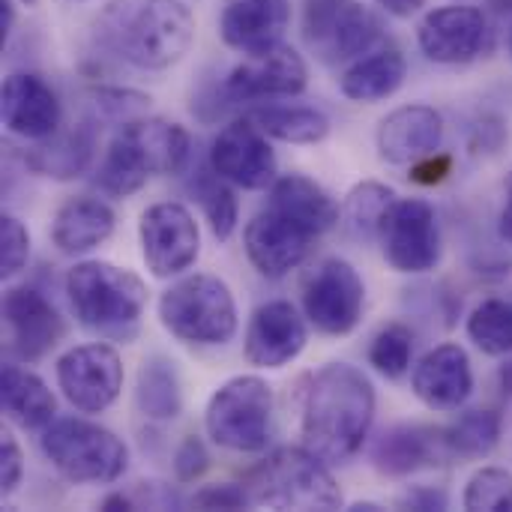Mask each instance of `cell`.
I'll use <instances>...</instances> for the list:
<instances>
[{
    "mask_svg": "<svg viewBox=\"0 0 512 512\" xmlns=\"http://www.w3.org/2000/svg\"><path fill=\"white\" fill-rule=\"evenodd\" d=\"M375 420V387L351 363L321 366L306 390L300 438L327 465H342L363 450Z\"/></svg>",
    "mask_w": 512,
    "mask_h": 512,
    "instance_id": "1",
    "label": "cell"
},
{
    "mask_svg": "<svg viewBox=\"0 0 512 512\" xmlns=\"http://www.w3.org/2000/svg\"><path fill=\"white\" fill-rule=\"evenodd\" d=\"M96 33L120 60L162 72L192 48L195 15L183 0H111L99 15Z\"/></svg>",
    "mask_w": 512,
    "mask_h": 512,
    "instance_id": "2",
    "label": "cell"
},
{
    "mask_svg": "<svg viewBox=\"0 0 512 512\" xmlns=\"http://www.w3.org/2000/svg\"><path fill=\"white\" fill-rule=\"evenodd\" d=\"M189 162V132L162 117H132L108 144L96 186L114 198L135 195L156 174H180Z\"/></svg>",
    "mask_w": 512,
    "mask_h": 512,
    "instance_id": "3",
    "label": "cell"
},
{
    "mask_svg": "<svg viewBox=\"0 0 512 512\" xmlns=\"http://www.w3.org/2000/svg\"><path fill=\"white\" fill-rule=\"evenodd\" d=\"M66 294L78 324L102 339L129 342L147 309V285L126 267L81 261L66 273Z\"/></svg>",
    "mask_w": 512,
    "mask_h": 512,
    "instance_id": "4",
    "label": "cell"
},
{
    "mask_svg": "<svg viewBox=\"0 0 512 512\" xmlns=\"http://www.w3.org/2000/svg\"><path fill=\"white\" fill-rule=\"evenodd\" d=\"M246 495L252 507L270 510H339L342 492L324 459L306 447H282L255 465L246 480Z\"/></svg>",
    "mask_w": 512,
    "mask_h": 512,
    "instance_id": "5",
    "label": "cell"
},
{
    "mask_svg": "<svg viewBox=\"0 0 512 512\" xmlns=\"http://www.w3.org/2000/svg\"><path fill=\"white\" fill-rule=\"evenodd\" d=\"M159 321L186 345H228L237 333V303L219 276L195 273L159 297Z\"/></svg>",
    "mask_w": 512,
    "mask_h": 512,
    "instance_id": "6",
    "label": "cell"
},
{
    "mask_svg": "<svg viewBox=\"0 0 512 512\" xmlns=\"http://www.w3.org/2000/svg\"><path fill=\"white\" fill-rule=\"evenodd\" d=\"M42 453L60 477L78 486H105L123 477L129 465L126 444L105 426L66 417L42 429Z\"/></svg>",
    "mask_w": 512,
    "mask_h": 512,
    "instance_id": "7",
    "label": "cell"
},
{
    "mask_svg": "<svg viewBox=\"0 0 512 512\" xmlns=\"http://www.w3.org/2000/svg\"><path fill=\"white\" fill-rule=\"evenodd\" d=\"M204 426L210 441L222 450H267L273 432V387L258 375H237L225 381L207 402Z\"/></svg>",
    "mask_w": 512,
    "mask_h": 512,
    "instance_id": "8",
    "label": "cell"
},
{
    "mask_svg": "<svg viewBox=\"0 0 512 512\" xmlns=\"http://www.w3.org/2000/svg\"><path fill=\"white\" fill-rule=\"evenodd\" d=\"M303 312L324 336H348L357 330L366 309V285L342 258L318 261L303 279Z\"/></svg>",
    "mask_w": 512,
    "mask_h": 512,
    "instance_id": "9",
    "label": "cell"
},
{
    "mask_svg": "<svg viewBox=\"0 0 512 512\" xmlns=\"http://www.w3.org/2000/svg\"><path fill=\"white\" fill-rule=\"evenodd\" d=\"M318 237L321 234L309 222L267 201V207L246 222L243 249L261 276L282 279L312 255Z\"/></svg>",
    "mask_w": 512,
    "mask_h": 512,
    "instance_id": "10",
    "label": "cell"
},
{
    "mask_svg": "<svg viewBox=\"0 0 512 512\" xmlns=\"http://www.w3.org/2000/svg\"><path fill=\"white\" fill-rule=\"evenodd\" d=\"M381 249L387 264L396 273L420 276L435 270L441 261V228L435 207L423 198H399L384 225H381Z\"/></svg>",
    "mask_w": 512,
    "mask_h": 512,
    "instance_id": "11",
    "label": "cell"
},
{
    "mask_svg": "<svg viewBox=\"0 0 512 512\" xmlns=\"http://www.w3.org/2000/svg\"><path fill=\"white\" fill-rule=\"evenodd\" d=\"M141 258L156 279L186 273L201 252V231L195 216L177 201H159L141 213L138 222Z\"/></svg>",
    "mask_w": 512,
    "mask_h": 512,
    "instance_id": "12",
    "label": "cell"
},
{
    "mask_svg": "<svg viewBox=\"0 0 512 512\" xmlns=\"http://www.w3.org/2000/svg\"><path fill=\"white\" fill-rule=\"evenodd\" d=\"M57 387L81 414L108 411L123 390V360L105 342L75 345L57 360Z\"/></svg>",
    "mask_w": 512,
    "mask_h": 512,
    "instance_id": "13",
    "label": "cell"
},
{
    "mask_svg": "<svg viewBox=\"0 0 512 512\" xmlns=\"http://www.w3.org/2000/svg\"><path fill=\"white\" fill-rule=\"evenodd\" d=\"M267 138L270 135L252 117L231 120L210 147V168L231 186L249 192L270 189L279 180V165Z\"/></svg>",
    "mask_w": 512,
    "mask_h": 512,
    "instance_id": "14",
    "label": "cell"
},
{
    "mask_svg": "<svg viewBox=\"0 0 512 512\" xmlns=\"http://www.w3.org/2000/svg\"><path fill=\"white\" fill-rule=\"evenodd\" d=\"M309 84V69L291 45H270L264 51L246 54L243 63L225 78V93L234 102L300 96Z\"/></svg>",
    "mask_w": 512,
    "mask_h": 512,
    "instance_id": "15",
    "label": "cell"
},
{
    "mask_svg": "<svg viewBox=\"0 0 512 512\" xmlns=\"http://www.w3.org/2000/svg\"><path fill=\"white\" fill-rule=\"evenodd\" d=\"M3 324L9 330V348L24 363L42 360L66 333L60 312L33 288H9L3 294Z\"/></svg>",
    "mask_w": 512,
    "mask_h": 512,
    "instance_id": "16",
    "label": "cell"
},
{
    "mask_svg": "<svg viewBox=\"0 0 512 512\" xmlns=\"http://www.w3.org/2000/svg\"><path fill=\"white\" fill-rule=\"evenodd\" d=\"M306 348V324L288 300H270L255 309L246 339L243 357L255 369H282L294 363Z\"/></svg>",
    "mask_w": 512,
    "mask_h": 512,
    "instance_id": "17",
    "label": "cell"
},
{
    "mask_svg": "<svg viewBox=\"0 0 512 512\" xmlns=\"http://www.w3.org/2000/svg\"><path fill=\"white\" fill-rule=\"evenodd\" d=\"M489 36V24L483 9L477 6H441L432 9L420 27H417V42L420 51L435 60V63H471Z\"/></svg>",
    "mask_w": 512,
    "mask_h": 512,
    "instance_id": "18",
    "label": "cell"
},
{
    "mask_svg": "<svg viewBox=\"0 0 512 512\" xmlns=\"http://www.w3.org/2000/svg\"><path fill=\"white\" fill-rule=\"evenodd\" d=\"M411 390L432 411H459L474 393V369L468 351L462 345L447 342L423 354V360L414 366Z\"/></svg>",
    "mask_w": 512,
    "mask_h": 512,
    "instance_id": "19",
    "label": "cell"
},
{
    "mask_svg": "<svg viewBox=\"0 0 512 512\" xmlns=\"http://www.w3.org/2000/svg\"><path fill=\"white\" fill-rule=\"evenodd\" d=\"M0 117L12 135L42 141L51 138L60 126V102L39 75L12 72L0 90Z\"/></svg>",
    "mask_w": 512,
    "mask_h": 512,
    "instance_id": "20",
    "label": "cell"
},
{
    "mask_svg": "<svg viewBox=\"0 0 512 512\" xmlns=\"http://www.w3.org/2000/svg\"><path fill=\"white\" fill-rule=\"evenodd\" d=\"M444 117L432 105H402L378 123V153L390 165H414L438 153Z\"/></svg>",
    "mask_w": 512,
    "mask_h": 512,
    "instance_id": "21",
    "label": "cell"
},
{
    "mask_svg": "<svg viewBox=\"0 0 512 512\" xmlns=\"http://www.w3.org/2000/svg\"><path fill=\"white\" fill-rule=\"evenodd\" d=\"M447 459H456L447 429L426 426H396L384 432L372 450V462L384 477H408L426 468H438Z\"/></svg>",
    "mask_w": 512,
    "mask_h": 512,
    "instance_id": "22",
    "label": "cell"
},
{
    "mask_svg": "<svg viewBox=\"0 0 512 512\" xmlns=\"http://www.w3.org/2000/svg\"><path fill=\"white\" fill-rule=\"evenodd\" d=\"M291 21L288 0H228L219 18L222 42L234 51L255 54L279 45Z\"/></svg>",
    "mask_w": 512,
    "mask_h": 512,
    "instance_id": "23",
    "label": "cell"
},
{
    "mask_svg": "<svg viewBox=\"0 0 512 512\" xmlns=\"http://www.w3.org/2000/svg\"><path fill=\"white\" fill-rule=\"evenodd\" d=\"M114 210L99 198H69L51 222V240L63 255H84L114 234Z\"/></svg>",
    "mask_w": 512,
    "mask_h": 512,
    "instance_id": "24",
    "label": "cell"
},
{
    "mask_svg": "<svg viewBox=\"0 0 512 512\" xmlns=\"http://www.w3.org/2000/svg\"><path fill=\"white\" fill-rule=\"evenodd\" d=\"M0 402H3L6 417L24 432L48 429L54 423V414H57V399L48 390V384L36 372L15 366V363L3 366Z\"/></svg>",
    "mask_w": 512,
    "mask_h": 512,
    "instance_id": "25",
    "label": "cell"
},
{
    "mask_svg": "<svg viewBox=\"0 0 512 512\" xmlns=\"http://www.w3.org/2000/svg\"><path fill=\"white\" fill-rule=\"evenodd\" d=\"M405 57L399 48H381V51H372L369 57H360L354 66L345 69V75L339 78V87L342 93L351 99V102H381V99H390L402 81H405Z\"/></svg>",
    "mask_w": 512,
    "mask_h": 512,
    "instance_id": "26",
    "label": "cell"
},
{
    "mask_svg": "<svg viewBox=\"0 0 512 512\" xmlns=\"http://www.w3.org/2000/svg\"><path fill=\"white\" fill-rule=\"evenodd\" d=\"M93 159V132L87 126H78L66 135H51L42 138L33 150H27L24 162L42 174V177H54V180H72L81 177L87 171Z\"/></svg>",
    "mask_w": 512,
    "mask_h": 512,
    "instance_id": "27",
    "label": "cell"
},
{
    "mask_svg": "<svg viewBox=\"0 0 512 512\" xmlns=\"http://www.w3.org/2000/svg\"><path fill=\"white\" fill-rule=\"evenodd\" d=\"M270 204L309 222L318 234H327L339 222V204L324 186H318L306 174H282L270 186Z\"/></svg>",
    "mask_w": 512,
    "mask_h": 512,
    "instance_id": "28",
    "label": "cell"
},
{
    "mask_svg": "<svg viewBox=\"0 0 512 512\" xmlns=\"http://www.w3.org/2000/svg\"><path fill=\"white\" fill-rule=\"evenodd\" d=\"M135 405L153 423H168L180 414L183 393H180V378H177V369L171 360H165V357L144 360V366L138 372Z\"/></svg>",
    "mask_w": 512,
    "mask_h": 512,
    "instance_id": "29",
    "label": "cell"
},
{
    "mask_svg": "<svg viewBox=\"0 0 512 512\" xmlns=\"http://www.w3.org/2000/svg\"><path fill=\"white\" fill-rule=\"evenodd\" d=\"M270 138L285 144H318L330 135V120L306 105H267L249 114Z\"/></svg>",
    "mask_w": 512,
    "mask_h": 512,
    "instance_id": "30",
    "label": "cell"
},
{
    "mask_svg": "<svg viewBox=\"0 0 512 512\" xmlns=\"http://www.w3.org/2000/svg\"><path fill=\"white\" fill-rule=\"evenodd\" d=\"M396 192L384 183H360L345 195V204L339 207V222L348 228L351 237L357 240H372L381 234V225L396 204Z\"/></svg>",
    "mask_w": 512,
    "mask_h": 512,
    "instance_id": "31",
    "label": "cell"
},
{
    "mask_svg": "<svg viewBox=\"0 0 512 512\" xmlns=\"http://www.w3.org/2000/svg\"><path fill=\"white\" fill-rule=\"evenodd\" d=\"M468 339L486 354V357H504L512 354V303L492 297L483 300L471 318H468Z\"/></svg>",
    "mask_w": 512,
    "mask_h": 512,
    "instance_id": "32",
    "label": "cell"
},
{
    "mask_svg": "<svg viewBox=\"0 0 512 512\" xmlns=\"http://www.w3.org/2000/svg\"><path fill=\"white\" fill-rule=\"evenodd\" d=\"M381 39V21L360 3H348L324 54H330L333 60H348V57H360L363 51H369L375 42Z\"/></svg>",
    "mask_w": 512,
    "mask_h": 512,
    "instance_id": "33",
    "label": "cell"
},
{
    "mask_svg": "<svg viewBox=\"0 0 512 512\" xmlns=\"http://www.w3.org/2000/svg\"><path fill=\"white\" fill-rule=\"evenodd\" d=\"M192 192L204 210V219L213 231L216 240H228L237 228V198L228 186L225 177H219L213 168L210 171H201L198 180L192 183Z\"/></svg>",
    "mask_w": 512,
    "mask_h": 512,
    "instance_id": "34",
    "label": "cell"
},
{
    "mask_svg": "<svg viewBox=\"0 0 512 512\" xmlns=\"http://www.w3.org/2000/svg\"><path fill=\"white\" fill-rule=\"evenodd\" d=\"M447 441L462 459H486L501 441V417L495 411H468L447 429Z\"/></svg>",
    "mask_w": 512,
    "mask_h": 512,
    "instance_id": "35",
    "label": "cell"
},
{
    "mask_svg": "<svg viewBox=\"0 0 512 512\" xmlns=\"http://www.w3.org/2000/svg\"><path fill=\"white\" fill-rule=\"evenodd\" d=\"M414 360V333L405 324H387L369 345V363L390 381L408 375Z\"/></svg>",
    "mask_w": 512,
    "mask_h": 512,
    "instance_id": "36",
    "label": "cell"
},
{
    "mask_svg": "<svg viewBox=\"0 0 512 512\" xmlns=\"http://www.w3.org/2000/svg\"><path fill=\"white\" fill-rule=\"evenodd\" d=\"M462 504L471 512H512V474L504 468L477 471L465 486Z\"/></svg>",
    "mask_w": 512,
    "mask_h": 512,
    "instance_id": "37",
    "label": "cell"
},
{
    "mask_svg": "<svg viewBox=\"0 0 512 512\" xmlns=\"http://www.w3.org/2000/svg\"><path fill=\"white\" fill-rule=\"evenodd\" d=\"M30 258V234L21 219L3 213L0 219V276L12 279L24 270Z\"/></svg>",
    "mask_w": 512,
    "mask_h": 512,
    "instance_id": "38",
    "label": "cell"
},
{
    "mask_svg": "<svg viewBox=\"0 0 512 512\" xmlns=\"http://www.w3.org/2000/svg\"><path fill=\"white\" fill-rule=\"evenodd\" d=\"M207 465H210V456L198 435H189L174 453V474L180 483H195L207 471Z\"/></svg>",
    "mask_w": 512,
    "mask_h": 512,
    "instance_id": "39",
    "label": "cell"
},
{
    "mask_svg": "<svg viewBox=\"0 0 512 512\" xmlns=\"http://www.w3.org/2000/svg\"><path fill=\"white\" fill-rule=\"evenodd\" d=\"M192 507L198 510H243L252 507L246 486H234V483H222V486H207L192 498Z\"/></svg>",
    "mask_w": 512,
    "mask_h": 512,
    "instance_id": "40",
    "label": "cell"
},
{
    "mask_svg": "<svg viewBox=\"0 0 512 512\" xmlns=\"http://www.w3.org/2000/svg\"><path fill=\"white\" fill-rule=\"evenodd\" d=\"M21 477H24L21 447L15 444L12 432H3L0 435V495L9 498L21 486Z\"/></svg>",
    "mask_w": 512,
    "mask_h": 512,
    "instance_id": "41",
    "label": "cell"
},
{
    "mask_svg": "<svg viewBox=\"0 0 512 512\" xmlns=\"http://www.w3.org/2000/svg\"><path fill=\"white\" fill-rule=\"evenodd\" d=\"M396 507H402V510H420V512H438V510H447L450 507V498H447V492L444 489H432V486H414V489H408L399 501H396Z\"/></svg>",
    "mask_w": 512,
    "mask_h": 512,
    "instance_id": "42",
    "label": "cell"
},
{
    "mask_svg": "<svg viewBox=\"0 0 512 512\" xmlns=\"http://www.w3.org/2000/svg\"><path fill=\"white\" fill-rule=\"evenodd\" d=\"M450 171H453V159H450L447 153H432V156H426V159L414 162L408 177H411L414 183L435 186V183H441Z\"/></svg>",
    "mask_w": 512,
    "mask_h": 512,
    "instance_id": "43",
    "label": "cell"
},
{
    "mask_svg": "<svg viewBox=\"0 0 512 512\" xmlns=\"http://www.w3.org/2000/svg\"><path fill=\"white\" fill-rule=\"evenodd\" d=\"M504 210H501V225H498V231H501V237L507 240L512 246V171L507 174V183H504Z\"/></svg>",
    "mask_w": 512,
    "mask_h": 512,
    "instance_id": "44",
    "label": "cell"
},
{
    "mask_svg": "<svg viewBox=\"0 0 512 512\" xmlns=\"http://www.w3.org/2000/svg\"><path fill=\"white\" fill-rule=\"evenodd\" d=\"M378 3L396 18H411L414 12H420L426 6V0H378Z\"/></svg>",
    "mask_w": 512,
    "mask_h": 512,
    "instance_id": "45",
    "label": "cell"
},
{
    "mask_svg": "<svg viewBox=\"0 0 512 512\" xmlns=\"http://www.w3.org/2000/svg\"><path fill=\"white\" fill-rule=\"evenodd\" d=\"M9 33H12V3L0 0V36H3V42H6Z\"/></svg>",
    "mask_w": 512,
    "mask_h": 512,
    "instance_id": "46",
    "label": "cell"
},
{
    "mask_svg": "<svg viewBox=\"0 0 512 512\" xmlns=\"http://www.w3.org/2000/svg\"><path fill=\"white\" fill-rule=\"evenodd\" d=\"M348 510H381V507H378V504H372V501H366V504H363V501H360V504H351V507H348Z\"/></svg>",
    "mask_w": 512,
    "mask_h": 512,
    "instance_id": "47",
    "label": "cell"
},
{
    "mask_svg": "<svg viewBox=\"0 0 512 512\" xmlns=\"http://www.w3.org/2000/svg\"><path fill=\"white\" fill-rule=\"evenodd\" d=\"M21 3H24V6H33V3H36V0H21Z\"/></svg>",
    "mask_w": 512,
    "mask_h": 512,
    "instance_id": "48",
    "label": "cell"
},
{
    "mask_svg": "<svg viewBox=\"0 0 512 512\" xmlns=\"http://www.w3.org/2000/svg\"><path fill=\"white\" fill-rule=\"evenodd\" d=\"M510 57H512V30H510Z\"/></svg>",
    "mask_w": 512,
    "mask_h": 512,
    "instance_id": "49",
    "label": "cell"
}]
</instances>
